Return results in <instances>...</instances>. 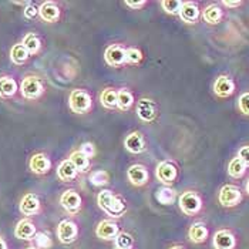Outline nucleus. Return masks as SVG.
<instances>
[{
    "mask_svg": "<svg viewBox=\"0 0 249 249\" xmlns=\"http://www.w3.org/2000/svg\"><path fill=\"white\" fill-rule=\"evenodd\" d=\"M97 205L111 218H120L127 211L125 202L110 190H101L97 194Z\"/></svg>",
    "mask_w": 249,
    "mask_h": 249,
    "instance_id": "f257e3e1",
    "label": "nucleus"
},
{
    "mask_svg": "<svg viewBox=\"0 0 249 249\" xmlns=\"http://www.w3.org/2000/svg\"><path fill=\"white\" fill-rule=\"evenodd\" d=\"M69 107L76 114H87L93 108V98L89 91L83 89H74L69 96Z\"/></svg>",
    "mask_w": 249,
    "mask_h": 249,
    "instance_id": "f03ea898",
    "label": "nucleus"
},
{
    "mask_svg": "<svg viewBox=\"0 0 249 249\" xmlns=\"http://www.w3.org/2000/svg\"><path fill=\"white\" fill-rule=\"evenodd\" d=\"M178 207L187 216H195L202 210V198L196 191H185L178 196Z\"/></svg>",
    "mask_w": 249,
    "mask_h": 249,
    "instance_id": "7ed1b4c3",
    "label": "nucleus"
},
{
    "mask_svg": "<svg viewBox=\"0 0 249 249\" xmlns=\"http://www.w3.org/2000/svg\"><path fill=\"white\" fill-rule=\"evenodd\" d=\"M244 199V195L239 187L233 184H225L218 194V202L225 208H233L239 205Z\"/></svg>",
    "mask_w": 249,
    "mask_h": 249,
    "instance_id": "20e7f679",
    "label": "nucleus"
},
{
    "mask_svg": "<svg viewBox=\"0 0 249 249\" xmlns=\"http://www.w3.org/2000/svg\"><path fill=\"white\" fill-rule=\"evenodd\" d=\"M20 93L24 98L36 100L44 93V86L41 78L37 76H26L21 80L20 84Z\"/></svg>",
    "mask_w": 249,
    "mask_h": 249,
    "instance_id": "39448f33",
    "label": "nucleus"
},
{
    "mask_svg": "<svg viewBox=\"0 0 249 249\" xmlns=\"http://www.w3.org/2000/svg\"><path fill=\"white\" fill-rule=\"evenodd\" d=\"M56 233H57L58 241L61 244L70 245V244L76 242L77 238H78V227L71 219H63L58 222Z\"/></svg>",
    "mask_w": 249,
    "mask_h": 249,
    "instance_id": "423d86ee",
    "label": "nucleus"
},
{
    "mask_svg": "<svg viewBox=\"0 0 249 249\" xmlns=\"http://www.w3.org/2000/svg\"><path fill=\"white\" fill-rule=\"evenodd\" d=\"M155 177L161 184L170 187L173 182H175L178 177V168L173 161H168V160L161 161L155 168Z\"/></svg>",
    "mask_w": 249,
    "mask_h": 249,
    "instance_id": "0eeeda50",
    "label": "nucleus"
},
{
    "mask_svg": "<svg viewBox=\"0 0 249 249\" xmlns=\"http://www.w3.org/2000/svg\"><path fill=\"white\" fill-rule=\"evenodd\" d=\"M212 90H213V94L219 98H230L236 91V84L232 80V77L227 76V74H221L215 78Z\"/></svg>",
    "mask_w": 249,
    "mask_h": 249,
    "instance_id": "6e6552de",
    "label": "nucleus"
},
{
    "mask_svg": "<svg viewBox=\"0 0 249 249\" xmlns=\"http://www.w3.org/2000/svg\"><path fill=\"white\" fill-rule=\"evenodd\" d=\"M60 205L63 207V210L67 213L77 215L81 210L83 201H81L80 194L76 190H66L60 196Z\"/></svg>",
    "mask_w": 249,
    "mask_h": 249,
    "instance_id": "1a4fd4ad",
    "label": "nucleus"
},
{
    "mask_svg": "<svg viewBox=\"0 0 249 249\" xmlns=\"http://www.w3.org/2000/svg\"><path fill=\"white\" fill-rule=\"evenodd\" d=\"M212 247L213 249H236L238 239L231 230H218L212 236Z\"/></svg>",
    "mask_w": 249,
    "mask_h": 249,
    "instance_id": "9d476101",
    "label": "nucleus"
},
{
    "mask_svg": "<svg viewBox=\"0 0 249 249\" xmlns=\"http://www.w3.org/2000/svg\"><path fill=\"white\" fill-rule=\"evenodd\" d=\"M104 60L110 67H123L127 64L125 49L120 44H110L104 52Z\"/></svg>",
    "mask_w": 249,
    "mask_h": 249,
    "instance_id": "9b49d317",
    "label": "nucleus"
},
{
    "mask_svg": "<svg viewBox=\"0 0 249 249\" xmlns=\"http://www.w3.org/2000/svg\"><path fill=\"white\" fill-rule=\"evenodd\" d=\"M120 233V227L115 221L111 219H103L97 224L96 235L97 238L103 241H115L117 235Z\"/></svg>",
    "mask_w": 249,
    "mask_h": 249,
    "instance_id": "f8f14e48",
    "label": "nucleus"
},
{
    "mask_svg": "<svg viewBox=\"0 0 249 249\" xmlns=\"http://www.w3.org/2000/svg\"><path fill=\"white\" fill-rule=\"evenodd\" d=\"M127 179L134 187L145 185L148 182V179H150V174H148L147 167L142 165V164H133L127 170Z\"/></svg>",
    "mask_w": 249,
    "mask_h": 249,
    "instance_id": "ddd939ff",
    "label": "nucleus"
},
{
    "mask_svg": "<svg viewBox=\"0 0 249 249\" xmlns=\"http://www.w3.org/2000/svg\"><path fill=\"white\" fill-rule=\"evenodd\" d=\"M137 115L144 123H151L157 117V106L151 98H141L137 104Z\"/></svg>",
    "mask_w": 249,
    "mask_h": 249,
    "instance_id": "4468645a",
    "label": "nucleus"
},
{
    "mask_svg": "<svg viewBox=\"0 0 249 249\" xmlns=\"http://www.w3.org/2000/svg\"><path fill=\"white\" fill-rule=\"evenodd\" d=\"M29 168L36 175H44L52 170V161L46 154L37 153L32 155V158L29 161Z\"/></svg>",
    "mask_w": 249,
    "mask_h": 249,
    "instance_id": "2eb2a0df",
    "label": "nucleus"
},
{
    "mask_svg": "<svg viewBox=\"0 0 249 249\" xmlns=\"http://www.w3.org/2000/svg\"><path fill=\"white\" fill-rule=\"evenodd\" d=\"M124 147L128 153L141 154L147 150L145 138L140 131H133L125 137L124 140Z\"/></svg>",
    "mask_w": 249,
    "mask_h": 249,
    "instance_id": "dca6fc26",
    "label": "nucleus"
},
{
    "mask_svg": "<svg viewBox=\"0 0 249 249\" xmlns=\"http://www.w3.org/2000/svg\"><path fill=\"white\" fill-rule=\"evenodd\" d=\"M19 210L23 215L26 216H32V215H36L40 211V199L36 194L33 192H29L26 194L19 204Z\"/></svg>",
    "mask_w": 249,
    "mask_h": 249,
    "instance_id": "f3484780",
    "label": "nucleus"
},
{
    "mask_svg": "<svg viewBox=\"0 0 249 249\" xmlns=\"http://www.w3.org/2000/svg\"><path fill=\"white\" fill-rule=\"evenodd\" d=\"M36 233H37L36 225L27 218L20 219L15 228V236L18 239H23V241H33Z\"/></svg>",
    "mask_w": 249,
    "mask_h": 249,
    "instance_id": "a211bd4d",
    "label": "nucleus"
},
{
    "mask_svg": "<svg viewBox=\"0 0 249 249\" xmlns=\"http://www.w3.org/2000/svg\"><path fill=\"white\" fill-rule=\"evenodd\" d=\"M208 238H210V230H208V227L204 222L198 221V222H194L190 227V230H188V239L191 241L192 244H196V245L204 244V242H207Z\"/></svg>",
    "mask_w": 249,
    "mask_h": 249,
    "instance_id": "6ab92c4d",
    "label": "nucleus"
},
{
    "mask_svg": "<svg viewBox=\"0 0 249 249\" xmlns=\"http://www.w3.org/2000/svg\"><path fill=\"white\" fill-rule=\"evenodd\" d=\"M179 19L187 24H194L201 18V10L196 3L194 1H184L181 10H179Z\"/></svg>",
    "mask_w": 249,
    "mask_h": 249,
    "instance_id": "aec40b11",
    "label": "nucleus"
},
{
    "mask_svg": "<svg viewBox=\"0 0 249 249\" xmlns=\"http://www.w3.org/2000/svg\"><path fill=\"white\" fill-rule=\"evenodd\" d=\"M38 16L47 23H56L60 19V9L53 1H44L38 7Z\"/></svg>",
    "mask_w": 249,
    "mask_h": 249,
    "instance_id": "412c9836",
    "label": "nucleus"
},
{
    "mask_svg": "<svg viewBox=\"0 0 249 249\" xmlns=\"http://www.w3.org/2000/svg\"><path fill=\"white\" fill-rule=\"evenodd\" d=\"M201 16H202L204 21L208 24H218L224 18V10L218 3H211L202 10Z\"/></svg>",
    "mask_w": 249,
    "mask_h": 249,
    "instance_id": "4be33fe9",
    "label": "nucleus"
},
{
    "mask_svg": "<svg viewBox=\"0 0 249 249\" xmlns=\"http://www.w3.org/2000/svg\"><path fill=\"white\" fill-rule=\"evenodd\" d=\"M77 174V168L74 167V164L69 160H64L58 164L57 167V177L63 181V182H70L73 179H76Z\"/></svg>",
    "mask_w": 249,
    "mask_h": 249,
    "instance_id": "5701e85b",
    "label": "nucleus"
},
{
    "mask_svg": "<svg viewBox=\"0 0 249 249\" xmlns=\"http://www.w3.org/2000/svg\"><path fill=\"white\" fill-rule=\"evenodd\" d=\"M19 87L13 77L3 76L0 77V97L1 98H10L18 93Z\"/></svg>",
    "mask_w": 249,
    "mask_h": 249,
    "instance_id": "b1692460",
    "label": "nucleus"
},
{
    "mask_svg": "<svg viewBox=\"0 0 249 249\" xmlns=\"http://www.w3.org/2000/svg\"><path fill=\"white\" fill-rule=\"evenodd\" d=\"M134 104V96L128 89L117 90V108L120 111H128Z\"/></svg>",
    "mask_w": 249,
    "mask_h": 249,
    "instance_id": "393cba45",
    "label": "nucleus"
},
{
    "mask_svg": "<svg viewBox=\"0 0 249 249\" xmlns=\"http://www.w3.org/2000/svg\"><path fill=\"white\" fill-rule=\"evenodd\" d=\"M248 167L244 164V161L239 157H233L228 164V175L233 179H241L245 177Z\"/></svg>",
    "mask_w": 249,
    "mask_h": 249,
    "instance_id": "a878e982",
    "label": "nucleus"
},
{
    "mask_svg": "<svg viewBox=\"0 0 249 249\" xmlns=\"http://www.w3.org/2000/svg\"><path fill=\"white\" fill-rule=\"evenodd\" d=\"M155 199L162 205H171L177 199V191L171 187H167V185L160 187L155 192Z\"/></svg>",
    "mask_w": 249,
    "mask_h": 249,
    "instance_id": "bb28decb",
    "label": "nucleus"
},
{
    "mask_svg": "<svg viewBox=\"0 0 249 249\" xmlns=\"http://www.w3.org/2000/svg\"><path fill=\"white\" fill-rule=\"evenodd\" d=\"M100 103L107 110L117 108V90L113 87H107L100 93Z\"/></svg>",
    "mask_w": 249,
    "mask_h": 249,
    "instance_id": "cd10ccee",
    "label": "nucleus"
},
{
    "mask_svg": "<svg viewBox=\"0 0 249 249\" xmlns=\"http://www.w3.org/2000/svg\"><path fill=\"white\" fill-rule=\"evenodd\" d=\"M70 161L74 164L78 173H87L90 170V158L81 153L80 150L73 151L70 155Z\"/></svg>",
    "mask_w": 249,
    "mask_h": 249,
    "instance_id": "c85d7f7f",
    "label": "nucleus"
},
{
    "mask_svg": "<svg viewBox=\"0 0 249 249\" xmlns=\"http://www.w3.org/2000/svg\"><path fill=\"white\" fill-rule=\"evenodd\" d=\"M29 57H30V54L21 43L13 44V47L10 49V60L18 66L24 64L29 60Z\"/></svg>",
    "mask_w": 249,
    "mask_h": 249,
    "instance_id": "c756f323",
    "label": "nucleus"
},
{
    "mask_svg": "<svg viewBox=\"0 0 249 249\" xmlns=\"http://www.w3.org/2000/svg\"><path fill=\"white\" fill-rule=\"evenodd\" d=\"M21 44L26 47V50L29 52L30 56L37 54L38 52H40V49H41V41H40V38H38L37 35H35V33H27V35L23 37Z\"/></svg>",
    "mask_w": 249,
    "mask_h": 249,
    "instance_id": "7c9ffc66",
    "label": "nucleus"
},
{
    "mask_svg": "<svg viewBox=\"0 0 249 249\" xmlns=\"http://www.w3.org/2000/svg\"><path fill=\"white\" fill-rule=\"evenodd\" d=\"M115 248L120 249H133L134 247V238L131 233H128L127 231H120V233L117 235L114 241Z\"/></svg>",
    "mask_w": 249,
    "mask_h": 249,
    "instance_id": "2f4dec72",
    "label": "nucleus"
},
{
    "mask_svg": "<svg viewBox=\"0 0 249 249\" xmlns=\"http://www.w3.org/2000/svg\"><path fill=\"white\" fill-rule=\"evenodd\" d=\"M89 181L94 187H104L110 184V175L104 170H96L89 175Z\"/></svg>",
    "mask_w": 249,
    "mask_h": 249,
    "instance_id": "473e14b6",
    "label": "nucleus"
},
{
    "mask_svg": "<svg viewBox=\"0 0 249 249\" xmlns=\"http://www.w3.org/2000/svg\"><path fill=\"white\" fill-rule=\"evenodd\" d=\"M33 242H35V248L38 249H50L53 247V241L50 235L46 232H37L36 236L33 238Z\"/></svg>",
    "mask_w": 249,
    "mask_h": 249,
    "instance_id": "72a5a7b5",
    "label": "nucleus"
},
{
    "mask_svg": "<svg viewBox=\"0 0 249 249\" xmlns=\"http://www.w3.org/2000/svg\"><path fill=\"white\" fill-rule=\"evenodd\" d=\"M184 1H178V0H162L161 1V6L164 9V12L167 15H173V16H178L179 15V10L182 7Z\"/></svg>",
    "mask_w": 249,
    "mask_h": 249,
    "instance_id": "f704fd0d",
    "label": "nucleus"
},
{
    "mask_svg": "<svg viewBox=\"0 0 249 249\" xmlns=\"http://www.w3.org/2000/svg\"><path fill=\"white\" fill-rule=\"evenodd\" d=\"M125 57H127L128 64L134 66V64H140L142 61V53L137 47H128V49H125Z\"/></svg>",
    "mask_w": 249,
    "mask_h": 249,
    "instance_id": "c9c22d12",
    "label": "nucleus"
},
{
    "mask_svg": "<svg viewBox=\"0 0 249 249\" xmlns=\"http://www.w3.org/2000/svg\"><path fill=\"white\" fill-rule=\"evenodd\" d=\"M238 110L241 111V114L249 117V91L242 93L239 96V98H238Z\"/></svg>",
    "mask_w": 249,
    "mask_h": 249,
    "instance_id": "e433bc0d",
    "label": "nucleus"
},
{
    "mask_svg": "<svg viewBox=\"0 0 249 249\" xmlns=\"http://www.w3.org/2000/svg\"><path fill=\"white\" fill-rule=\"evenodd\" d=\"M80 151L84 155H87L89 158H93L96 155V147H94L93 142H84V144H81Z\"/></svg>",
    "mask_w": 249,
    "mask_h": 249,
    "instance_id": "4c0bfd02",
    "label": "nucleus"
},
{
    "mask_svg": "<svg viewBox=\"0 0 249 249\" xmlns=\"http://www.w3.org/2000/svg\"><path fill=\"white\" fill-rule=\"evenodd\" d=\"M24 18L26 19H35L36 16L38 15V7L36 4H33V3H30V4H27L26 7H24Z\"/></svg>",
    "mask_w": 249,
    "mask_h": 249,
    "instance_id": "58836bf2",
    "label": "nucleus"
},
{
    "mask_svg": "<svg viewBox=\"0 0 249 249\" xmlns=\"http://www.w3.org/2000/svg\"><path fill=\"white\" fill-rule=\"evenodd\" d=\"M236 157H239V158L244 161V164H245L247 167H249V145L241 147L238 154H236Z\"/></svg>",
    "mask_w": 249,
    "mask_h": 249,
    "instance_id": "ea45409f",
    "label": "nucleus"
},
{
    "mask_svg": "<svg viewBox=\"0 0 249 249\" xmlns=\"http://www.w3.org/2000/svg\"><path fill=\"white\" fill-rule=\"evenodd\" d=\"M124 4H125L127 7L133 9V10H140V9H142V7L147 4V1H145V0H140V1H131V0H127Z\"/></svg>",
    "mask_w": 249,
    "mask_h": 249,
    "instance_id": "a19ab883",
    "label": "nucleus"
},
{
    "mask_svg": "<svg viewBox=\"0 0 249 249\" xmlns=\"http://www.w3.org/2000/svg\"><path fill=\"white\" fill-rule=\"evenodd\" d=\"M221 4L222 6H225V7H230V9H235V7H239V6H242L244 4V1H241V0H235V1H228V0H224V1H221Z\"/></svg>",
    "mask_w": 249,
    "mask_h": 249,
    "instance_id": "79ce46f5",
    "label": "nucleus"
},
{
    "mask_svg": "<svg viewBox=\"0 0 249 249\" xmlns=\"http://www.w3.org/2000/svg\"><path fill=\"white\" fill-rule=\"evenodd\" d=\"M0 249H7V244L3 236H0Z\"/></svg>",
    "mask_w": 249,
    "mask_h": 249,
    "instance_id": "37998d69",
    "label": "nucleus"
},
{
    "mask_svg": "<svg viewBox=\"0 0 249 249\" xmlns=\"http://www.w3.org/2000/svg\"><path fill=\"white\" fill-rule=\"evenodd\" d=\"M168 249H185L182 245H173L171 248H168Z\"/></svg>",
    "mask_w": 249,
    "mask_h": 249,
    "instance_id": "c03bdc74",
    "label": "nucleus"
},
{
    "mask_svg": "<svg viewBox=\"0 0 249 249\" xmlns=\"http://www.w3.org/2000/svg\"><path fill=\"white\" fill-rule=\"evenodd\" d=\"M245 191H247V194L249 195V179L247 181V185H245Z\"/></svg>",
    "mask_w": 249,
    "mask_h": 249,
    "instance_id": "a18cd8bd",
    "label": "nucleus"
},
{
    "mask_svg": "<svg viewBox=\"0 0 249 249\" xmlns=\"http://www.w3.org/2000/svg\"><path fill=\"white\" fill-rule=\"evenodd\" d=\"M26 249H36V248H33V247H32V248H26Z\"/></svg>",
    "mask_w": 249,
    "mask_h": 249,
    "instance_id": "49530a36",
    "label": "nucleus"
},
{
    "mask_svg": "<svg viewBox=\"0 0 249 249\" xmlns=\"http://www.w3.org/2000/svg\"><path fill=\"white\" fill-rule=\"evenodd\" d=\"M115 249H120V248H115Z\"/></svg>",
    "mask_w": 249,
    "mask_h": 249,
    "instance_id": "de8ad7c7",
    "label": "nucleus"
}]
</instances>
